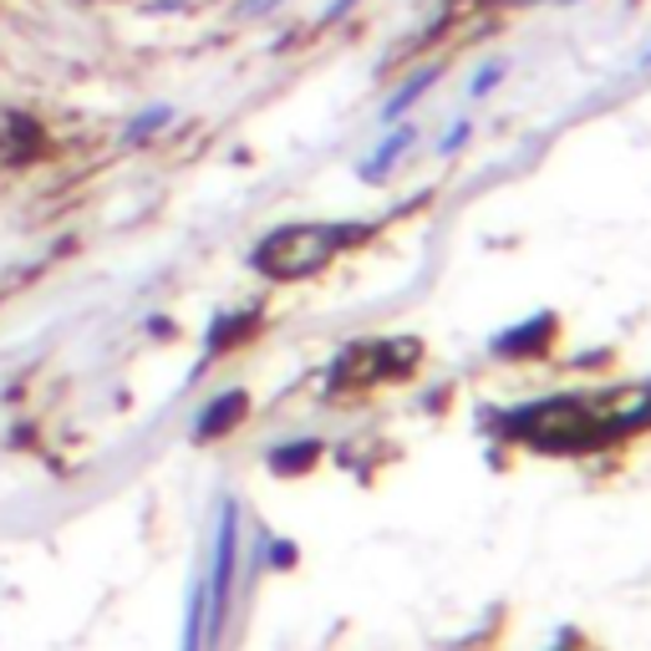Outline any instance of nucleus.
Returning <instances> with one entry per match:
<instances>
[{"instance_id": "nucleus-5", "label": "nucleus", "mask_w": 651, "mask_h": 651, "mask_svg": "<svg viewBox=\"0 0 651 651\" xmlns=\"http://www.w3.org/2000/svg\"><path fill=\"white\" fill-rule=\"evenodd\" d=\"M240 408H244V398H224V402H219L214 418H204V428H199V433H219L224 422H234V412H240Z\"/></svg>"}, {"instance_id": "nucleus-4", "label": "nucleus", "mask_w": 651, "mask_h": 651, "mask_svg": "<svg viewBox=\"0 0 651 651\" xmlns=\"http://www.w3.org/2000/svg\"><path fill=\"white\" fill-rule=\"evenodd\" d=\"M169 118H173L169 108H153V112H143V118H138L133 128H128V138H133V143H138V138H148V133H153V128H163V122H169Z\"/></svg>"}, {"instance_id": "nucleus-1", "label": "nucleus", "mask_w": 651, "mask_h": 651, "mask_svg": "<svg viewBox=\"0 0 651 651\" xmlns=\"http://www.w3.org/2000/svg\"><path fill=\"white\" fill-rule=\"evenodd\" d=\"M266 250H286V260H270V266H260V270L290 280V276H306V270L321 266L326 254L337 250V234L331 230H280L266 240Z\"/></svg>"}, {"instance_id": "nucleus-6", "label": "nucleus", "mask_w": 651, "mask_h": 651, "mask_svg": "<svg viewBox=\"0 0 651 651\" xmlns=\"http://www.w3.org/2000/svg\"><path fill=\"white\" fill-rule=\"evenodd\" d=\"M504 77V61H489V67H479V77H473V97H489V87Z\"/></svg>"}, {"instance_id": "nucleus-8", "label": "nucleus", "mask_w": 651, "mask_h": 651, "mask_svg": "<svg viewBox=\"0 0 651 651\" xmlns=\"http://www.w3.org/2000/svg\"><path fill=\"white\" fill-rule=\"evenodd\" d=\"M266 6H276V0H244L240 11H244V16H260V11H266Z\"/></svg>"}, {"instance_id": "nucleus-9", "label": "nucleus", "mask_w": 651, "mask_h": 651, "mask_svg": "<svg viewBox=\"0 0 651 651\" xmlns=\"http://www.w3.org/2000/svg\"><path fill=\"white\" fill-rule=\"evenodd\" d=\"M347 6H351V0H331V6H326V16L337 21V16H347Z\"/></svg>"}, {"instance_id": "nucleus-2", "label": "nucleus", "mask_w": 651, "mask_h": 651, "mask_svg": "<svg viewBox=\"0 0 651 651\" xmlns=\"http://www.w3.org/2000/svg\"><path fill=\"white\" fill-rule=\"evenodd\" d=\"M408 143H412V128H398V133H392L382 148H377V158H367V169H362V173H367V179H377V173H382L387 163H392V158H398Z\"/></svg>"}, {"instance_id": "nucleus-7", "label": "nucleus", "mask_w": 651, "mask_h": 651, "mask_svg": "<svg viewBox=\"0 0 651 651\" xmlns=\"http://www.w3.org/2000/svg\"><path fill=\"white\" fill-rule=\"evenodd\" d=\"M463 138H469V128H463V122H459V128H453V133L443 138V153H453V148H463Z\"/></svg>"}, {"instance_id": "nucleus-3", "label": "nucleus", "mask_w": 651, "mask_h": 651, "mask_svg": "<svg viewBox=\"0 0 651 651\" xmlns=\"http://www.w3.org/2000/svg\"><path fill=\"white\" fill-rule=\"evenodd\" d=\"M433 77H438V67H422V72H418V77H412V82H408V87H402V92H398V97H392V102H387V118H398V112H402V108H412V102H418V97H422V87L433 82Z\"/></svg>"}]
</instances>
